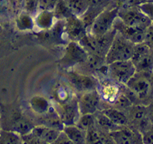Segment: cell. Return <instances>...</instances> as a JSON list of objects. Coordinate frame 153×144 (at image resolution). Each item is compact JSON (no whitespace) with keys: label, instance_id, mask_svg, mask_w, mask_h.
<instances>
[{"label":"cell","instance_id":"1","mask_svg":"<svg viewBox=\"0 0 153 144\" xmlns=\"http://www.w3.org/2000/svg\"><path fill=\"white\" fill-rule=\"evenodd\" d=\"M150 74L135 72L126 84L135 100V104H144L152 98V82ZM149 105V104H148Z\"/></svg>","mask_w":153,"mask_h":144},{"label":"cell","instance_id":"2","mask_svg":"<svg viewBox=\"0 0 153 144\" xmlns=\"http://www.w3.org/2000/svg\"><path fill=\"white\" fill-rule=\"evenodd\" d=\"M2 119V129L5 130H10L19 134V135H24L29 133L34 127L35 124L23 114V112L19 110H9L6 111L3 115Z\"/></svg>","mask_w":153,"mask_h":144},{"label":"cell","instance_id":"3","mask_svg":"<svg viewBox=\"0 0 153 144\" xmlns=\"http://www.w3.org/2000/svg\"><path fill=\"white\" fill-rule=\"evenodd\" d=\"M134 45L135 44L116 32L111 46L105 56L106 64L108 65L117 61L130 60L131 58Z\"/></svg>","mask_w":153,"mask_h":144},{"label":"cell","instance_id":"4","mask_svg":"<svg viewBox=\"0 0 153 144\" xmlns=\"http://www.w3.org/2000/svg\"><path fill=\"white\" fill-rule=\"evenodd\" d=\"M134 65L136 72L150 74L152 70V48L145 43L135 44L131 58L130 59Z\"/></svg>","mask_w":153,"mask_h":144},{"label":"cell","instance_id":"5","mask_svg":"<svg viewBox=\"0 0 153 144\" xmlns=\"http://www.w3.org/2000/svg\"><path fill=\"white\" fill-rule=\"evenodd\" d=\"M136 70L131 60L117 61L107 65L106 75L113 82L122 85H126Z\"/></svg>","mask_w":153,"mask_h":144},{"label":"cell","instance_id":"6","mask_svg":"<svg viewBox=\"0 0 153 144\" xmlns=\"http://www.w3.org/2000/svg\"><path fill=\"white\" fill-rule=\"evenodd\" d=\"M117 17L118 8L114 4L103 10L96 17L88 32L93 36H99L106 33L113 28L114 21Z\"/></svg>","mask_w":153,"mask_h":144},{"label":"cell","instance_id":"7","mask_svg":"<svg viewBox=\"0 0 153 144\" xmlns=\"http://www.w3.org/2000/svg\"><path fill=\"white\" fill-rule=\"evenodd\" d=\"M88 53L79 43L70 40L66 46L63 57L60 59V65L63 68L69 69L81 66L86 60Z\"/></svg>","mask_w":153,"mask_h":144},{"label":"cell","instance_id":"8","mask_svg":"<svg viewBox=\"0 0 153 144\" xmlns=\"http://www.w3.org/2000/svg\"><path fill=\"white\" fill-rule=\"evenodd\" d=\"M118 17L124 24L141 29H145L151 24H152V20L143 13L139 8V6L118 10Z\"/></svg>","mask_w":153,"mask_h":144},{"label":"cell","instance_id":"9","mask_svg":"<svg viewBox=\"0 0 153 144\" xmlns=\"http://www.w3.org/2000/svg\"><path fill=\"white\" fill-rule=\"evenodd\" d=\"M102 97L98 89L85 92L77 99V106L80 115L94 114L100 110Z\"/></svg>","mask_w":153,"mask_h":144},{"label":"cell","instance_id":"10","mask_svg":"<svg viewBox=\"0 0 153 144\" xmlns=\"http://www.w3.org/2000/svg\"><path fill=\"white\" fill-rule=\"evenodd\" d=\"M67 76L73 88L82 93L97 89L98 88V82L96 80L94 76L91 75L71 70L68 73Z\"/></svg>","mask_w":153,"mask_h":144},{"label":"cell","instance_id":"11","mask_svg":"<svg viewBox=\"0 0 153 144\" xmlns=\"http://www.w3.org/2000/svg\"><path fill=\"white\" fill-rule=\"evenodd\" d=\"M114 143L140 144L143 143L141 134L130 125L122 126L116 130L110 133Z\"/></svg>","mask_w":153,"mask_h":144},{"label":"cell","instance_id":"12","mask_svg":"<svg viewBox=\"0 0 153 144\" xmlns=\"http://www.w3.org/2000/svg\"><path fill=\"white\" fill-rule=\"evenodd\" d=\"M55 110L60 116L64 125H74L80 116L77 99L75 97L65 103L57 104Z\"/></svg>","mask_w":153,"mask_h":144},{"label":"cell","instance_id":"13","mask_svg":"<svg viewBox=\"0 0 153 144\" xmlns=\"http://www.w3.org/2000/svg\"><path fill=\"white\" fill-rule=\"evenodd\" d=\"M113 28L116 30L118 33L123 36L127 40H130L133 44H139L143 42L144 39V29L139 28L130 26L124 24L119 17L114 20Z\"/></svg>","mask_w":153,"mask_h":144},{"label":"cell","instance_id":"14","mask_svg":"<svg viewBox=\"0 0 153 144\" xmlns=\"http://www.w3.org/2000/svg\"><path fill=\"white\" fill-rule=\"evenodd\" d=\"M64 25L67 37L73 41L78 42L87 33V30L81 19L73 15L64 20Z\"/></svg>","mask_w":153,"mask_h":144},{"label":"cell","instance_id":"15","mask_svg":"<svg viewBox=\"0 0 153 144\" xmlns=\"http://www.w3.org/2000/svg\"><path fill=\"white\" fill-rule=\"evenodd\" d=\"M85 143L89 144H114L110 133L105 132L94 125L85 131Z\"/></svg>","mask_w":153,"mask_h":144},{"label":"cell","instance_id":"16","mask_svg":"<svg viewBox=\"0 0 153 144\" xmlns=\"http://www.w3.org/2000/svg\"><path fill=\"white\" fill-rule=\"evenodd\" d=\"M31 131L40 140L41 144H52L61 130L46 125H35Z\"/></svg>","mask_w":153,"mask_h":144},{"label":"cell","instance_id":"17","mask_svg":"<svg viewBox=\"0 0 153 144\" xmlns=\"http://www.w3.org/2000/svg\"><path fill=\"white\" fill-rule=\"evenodd\" d=\"M98 111H101L103 114L106 115L109 119H111L114 124H116L119 126L128 125L129 124V121H128L126 113L123 111L111 106V105L108 107H104L103 109H101Z\"/></svg>","mask_w":153,"mask_h":144},{"label":"cell","instance_id":"18","mask_svg":"<svg viewBox=\"0 0 153 144\" xmlns=\"http://www.w3.org/2000/svg\"><path fill=\"white\" fill-rule=\"evenodd\" d=\"M40 121L41 122L39 125H46L48 127H52V128L62 130L64 124L61 122V118H60L57 112L56 111L55 109L51 110V108H49V110H48L47 112L43 113V114H40Z\"/></svg>","mask_w":153,"mask_h":144},{"label":"cell","instance_id":"19","mask_svg":"<svg viewBox=\"0 0 153 144\" xmlns=\"http://www.w3.org/2000/svg\"><path fill=\"white\" fill-rule=\"evenodd\" d=\"M62 130L66 134L73 144L85 143V132L74 125H64Z\"/></svg>","mask_w":153,"mask_h":144},{"label":"cell","instance_id":"20","mask_svg":"<svg viewBox=\"0 0 153 144\" xmlns=\"http://www.w3.org/2000/svg\"><path fill=\"white\" fill-rule=\"evenodd\" d=\"M94 118H95V125L98 126V128L102 130L107 132V133H111L112 131H114L119 129L122 126L114 124V123L109 119L106 115L103 114L101 111H98L94 113Z\"/></svg>","mask_w":153,"mask_h":144},{"label":"cell","instance_id":"21","mask_svg":"<svg viewBox=\"0 0 153 144\" xmlns=\"http://www.w3.org/2000/svg\"><path fill=\"white\" fill-rule=\"evenodd\" d=\"M55 19L53 11H39L35 16L34 24L41 29H48L54 24Z\"/></svg>","mask_w":153,"mask_h":144},{"label":"cell","instance_id":"22","mask_svg":"<svg viewBox=\"0 0 153 144\" xmlns=\"http://www.w3.org/2000/svg\"><path fill=\"white\" fill-rule=\"evenodd\" d=\"M70 13L76 17H81L89 8L85 0H65Z\"/></svg>","mask_w":153,"mask_h":144},{"label":"cell","instance_id":"23","mask_svg":"<svg viewBox=\"0 0 153 144\" xmlns=\"http://www.w3.org/2000/svg\"><path fill=\"white\" fill-rule=\"evenodd\" d=\"M30 104L32 110L37 114H43L49 110V103L47 100H45L40 96H35L31 100Z\"/></svg>","mask_w":153,"mask_h":144},{"label":"cell","instance_id":"24","mask_svg":"<svg viewBox=\"0 0 153 144\" xmlns=\"http://www.w3.org/2000/svg\"><path fill=\"white\" fill-rule=\"evenodd\" d=\"M53 97L57 104H63L74 98V95L69 92V89L63 85L58 86L56 88L53 92Z\"/></svg>","mask_w":153,"mask_h":144},{"label":"cell","instance_id":"25","mask_svg":"<svg viewBox=\"0 0 153 144\" xmlns=\"http://www.w3.org/2000/svg\"><path fill=\"white\" fill-rule=\"evenodd\" d=\"M0 143L19 144L23 143L21 135L13 131L2 130L0 131Z\"/></svg>","mask_w":153,"mask_h":144},{"label":"cell","instance_id":"26","mask_svg":"<svg viewBox=\"0 0 153 144\" xmlns=\"http://www.w3.org/2000/svg\"><path fill=\"white\" fill-rule=\"evenodd\" d=\"M53 12L56 19L59 20H65L72 15L67 7L65 0H58Z\"/></svg>","mask_w":153,"mask_h":144},{"label":"cell","instance_id":"27","mask_svg":"<svg viewBox=\"0 0 153 144\" xmlns=\"http://www.w3.org/2000/svg\"><path fill=\"white\" fill-rule=\"evenodd\" d=\"M95 124L94 114H82L80 115L79 118L75 123V125L79 127L83 131L89 130L90 127Z\"/></svg>","mask_w":153,"mask_h":144},{"label":"cell","instance_id":"28","mask_svg":"<svg viewBox=\"0 0 153 144\" xmlns=\"http://www.w3.org/2000/svg\"><path fill=\"white\" fill-rule=\"evenodd\" d=\"M33 24H35L32 16L27 14L26 12L22 13L17 20V25L21 30L30 29L33 27Z\"/></svg>","mask_w":153,"mask_h":144},{"label":"cell","instance_id":"29","mask_svg":"<svg viewBox=\"0 0 153 144\" xmlns=\"http://www.w3.org/2000/svg\"><path fill=\"white\" fill-rule=\"evenodd\" d=\"M24 12H26L31 16H36L39 11L37 0H21Z\"/></svg>","mask_w":153,"mask_h":144},{"label":"cell","instance_id":"30","mask_svg":"<svg viewBox=\"0 0 153 144\" xmlns=\"http://www.w3.org/2000/svg\"><path fill=\"white\" fill-rule=\"evenodd\" d=\"M141 3V0H114V5L118 10L137 7Z\"/></svg>","mask_w":153,"mask_h":144},{"label":"cell","instance_id":"31","mask_svg":"<svg viewBox=\"0 0 153 144\" xmlns=\"http://www.w3.org/2000/svg\"><path fill=\"white\" fill-rule=\"evenodd\" d=\"M58 0H37L39 11H53Z\"/></svg>","mask_w":153,"mask_h":144},{"label":"cell","instance_id":"32","mask_svg":"<svg viewBox=\"0 0 153 144\" xmlns=\"http://www.w3.org/2000/svg\"><path fill=\"white\" fill-rule=\"evenodd\" d=\"M89 7L91 8H100L106 9L114 4L113 0H85Z\"/></svg>","mask_w":153,"mask_h":144},{"label":"cell","instance_id":"33","mask_svg":"<svg viewBox=\"0 0 153 144\" xmlns=\"http://www.w3.org/2000/svg\"><path fill=\"white\" fill-rule=\"evenodd\" d=\"M139 8L143 13L145 14L150 19L152 20V11H153V3L152 2L148 3H143L139 5Z\"/></svg>","mask_w":153,"mask_h":144},{"label":"cell","instance_id":"34","mask_svg":"<svg viewBox=\"0 0 153 144\" xmlns=\"http://www.w3.org/2000/svg\"><path fill=\"white\" fill-rule=\"evenodd\" d=\"M152 37H153V26L151 24L147 28L144 29V39H143V43L146 45L150 46L152 48Z\"/></svg>","mask_w":153,"mask_h":144},{"label":"cell","instance_id":"35","mask_svg":"<svg viewBox=\"0 0 153 144\" xmlns=\"http://www.w3.org/2000/svg\"><path fill=\"white\" fill-rule=\"evenodd\" d=\"M141 136H142V141L143 143L150 144L152 143L153 139V131L152 127L146 130L145 131H143L141 133Z\"/></svg>","mask_w":153,"mask_h":144},{"label":"cell","instance_id":"36","mask_svg":"<svg viewBox=\"0 0 153 144\" xmlns=\"http://www.w3.org/2000/svg\"><path fill=\"white\" fill-rule=\"evenodd\" d=\"M54 144H73L72 142L70 141V139L68 138V136L66 135V134L64 132L63 130H61L59 133L58 136L56 137V139L53 142Z\"/></svg>","mask_w":153,"mask_h":144},{"label":"cell","instance_id":"37","mask_svg":"<svg viewBox=\"0 0 153 144\" xmlns=\"http://www.w3.org/2000/svg\"><path fill=\"white\" fill-rule=\"evenodd\" d=\"M9 3H10L9 0H0V10H3V9L7 8Z\"/></svg>","mask_w":153,"mask_h":144},{"label":"cell","instance_id":"38","mask_svg":"<svg viewBox=\"0 0 153 144\" xmlns=\"http://www.w3.org/2000/svg\"><path fill=\"white\" fill-rule=\"evenodd\" d=\"M153 0H141V2L143 3H148V2H152Z\"/></svg>","mask_w":153,"mask_h":144},{"label":"cell","instance_id":"39","mask_svg":"<svg viewBox=\"0 0 153 144\" xmlns=\"http://www.w3.org/2000/svg\"><path fill=\"white\" fill-rule=\"evenodd\" d=\"M113 1H114V0H113Z\"/></svg>","mask_w":153,"mask_h":144}]
</instances>
